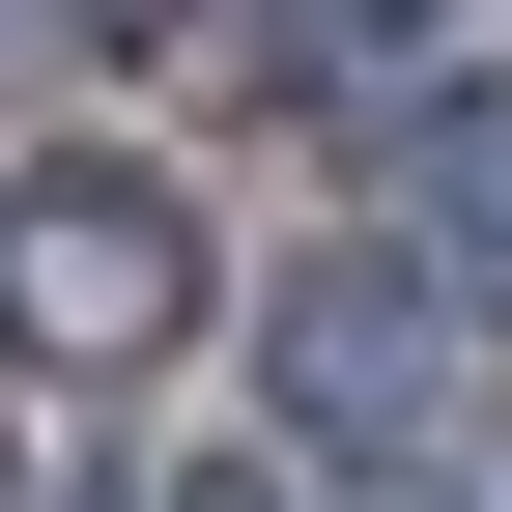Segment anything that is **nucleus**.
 I'll use <instances>...</instances> for the list:
<instances>
[{
	"label": "nucleus",
	"instance_id": "obj_4",
	"mask_svg": "<svg viewBox=\"0 0 512 512\" xmlns=\"http://www.w3.org/2000/svg\"><path fill=\"white\" fill-rule=\"evenodd\" d=\"M57 512H171V484H57Z\"/></svg>",
	"mask_w": 512,
	"mask_h": 512
},
{
	"label": "nucleus",
	"instance_id": "obj_2",
	"mask_svg": "<svg viewBox=\"0 0 512 512\" xmlns=\"http://www.w3.org/2000/svg\"><path fill=\"white\" fill-rule=\"evenodd\" d=\"M0 342L171 370V342H200V200H171L143 143H29V171H0Z\"/></svg>",
	"mask_w": 512,
	"mask_h": 512
},
{
	"label": "nucleus",
	"instance_id": "obj_3",
	"mask_svg": "<svg viewBox=\"0 0 512 512\" xmlns=\"http://www.w3.org/2000/svg\"><path fill=\"white\" fill-rule=\"evenodd\" d=\"M399 171H427V256H456V313H512V57L399 114Z\"/></svg>",
	"mask_w": 512,
	"mask_h": 512
},
{
	"label": "nucleus",
	"instance_id": "obj_1",
	"mask_svg": "<svg viewBox=\"0 0 512 512\" xmlns=\"http://www.w3.org/2000/svg\"><path fill=\"white\" fill-rule=\"evenodd\" d=\"M256 399L342 484H484V313L399 256H313V285H256Z\"/></svg>",
	"mask_w": 512,
	"mask_h": 512
}]
</instances>
